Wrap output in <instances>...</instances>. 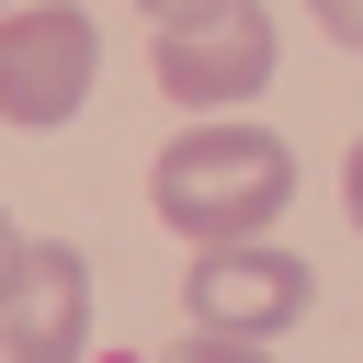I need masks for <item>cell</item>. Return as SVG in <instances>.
Masks as SVG:
<instances>
[{
    "label": "cell",
    "instance_id": "6",
    "mask_svg": "<svg viewBox=\"0 0 363 363\" xmlns=\"http://www.w3.org/2000/svg\"><path fill=\"white\" fill-rule=\"evenodd\" d=\"M306 11H318V34H329V45H352V57H363V0H306Z\"/></svg>",
    "mask_w": 363,
    "mask_h": 363
},
{
    "label": "cell",
    "instance_id": "5",
    "mask_svg": "<svg viewBox=\"0 0 363 363\" xmlns=\"http://www.w3.org/2000/svg\"><path fill=\"white\" fill-rule=\"evenodd\" d=\"M91 352V261L68 238H23V272L0 295V363H79Z\"/></svg>",
    "mask_w": 363,
    "mask_h": 363
},
{
    "label": "cell",
    "instance_id": "4",
    "mask_svg": "<svg viewBox=\"0 0 363 363\" xmlns=\"http://www.w3.org/2000/svg\"><path fill=\"white\" fill-rule=\"evenodd\" d=\"M182 306H193V340H261V352H272V340L318 306V272H306L295 250L238 238V250H193Z\"/></svg>",
    "mask_w": 363,
    "mask_h": 363
},
{
    "label": "cell",
    "instance_id": "1",
    "mask_svg": "<svg viewBox=\"0 0 363 363\" xmlns=\"http://www.w3.org/2000/svg\"><path fill=\"white\" fill-rule=\"evenodd\" d=\"M147 204H159L170 238L238 250V238H261V227L295 204V147H284L272 125H250V113H204V125H182V136L147 159Z\"/></svg>",
    "mask_w": 363,
    "mask_h": 363
},
{
    "label": "cell",
    "instance_id": "10",
    "mask_svg": "<svg viewBox=\"0 0 363 363\" xmlns=\"http://www.w3.org/2000/svg\"><path fill=\"white\" fill-rule=\"evenodd\" d=\"M340 204H352V227H363V147H352V170H340Z\"/></svg>",
    "mask_w": 363,
    "mask_h": 363
},
{
    "label": "cell",
    "instance_id": "7",
    "mask_svg": "<svg viewBox=\"0 0 363 363\" xmlns=\"http://www.w3.org/2000/svg\"><path fill=\"white\" fill-rule=\"evenodd\" d=\"M170 363H272V352H261V340H182Z\"/></svg>",
    "mask_w": 363,
    "mask_h": 363
},
{
    "label": "cell",
    "instance_id": "3",
    "mask_svg": "<svg viewBox=\"0 0 363 363\" xmlns=\"http://www.w3.org/2000/svg\"><path fill=\"white\" fill-rule=\"evenodd\" d=\"M91 79H102V34H91L79 0L0 11V125L45 136V125H68V113L91 102Z\"/></svg>",
    "mask_w": 363,
    "mask_h": 363
},
{
    "label": "cell",
    "instance_id": "2",
    "mask_svg": "<svg viewBox=\"0 0 363 363\" xmlns=\"http://www.w3.org/2000/svg\"><path fill=\"white\" fill-rule=\"evenodd\" d=\"M147 79L182 113H238L250 91H272V11L261 0H216L147 34Z\"/></svg>",
    "mask_w": 363,
    "mask_h": 363
},
{
    "label": "cell",
    "instance_id": "9",
    "mask_svg": "<svg viewBox=\"0 0 363 363\" xmlns=\"http://www.w3.org/2000/svg\"><path fill=\"white\" fill-rule=\"evenodd\" d=\"M147 23H182V11H216V0H136Z\"/></svg>",
    "mask_w": 363,
    "mask_h": 363
},
{
    "label": "cell",
    "instance_id": "11",
    "mask_svg": "<svg viewBox=\"0 0 363 363\" xmlns=\"http://www.w3.org/2000/svg\"><path fill=\"white\" fill-rule=\"evenodd\" d=\"M0 11H11V0H0Z\"/></svg>",
    "mask_w": 363,
    "mask_h": 363
},
{
    "label": "cell",
    "instance_id": "8",
    "mask_svg": "<svg viewBox=\"0 0 363 363\" xmlns=\"http://www.w3.org/2000/svg\"><path fill=\"white\" fill-rule=\"evenodd\" d=\"M11 272H23V227H11V204H0V295H11Z\"/></svg>",
    "mask_w": 363,
    "mask_h": 363
}]
</instances>
